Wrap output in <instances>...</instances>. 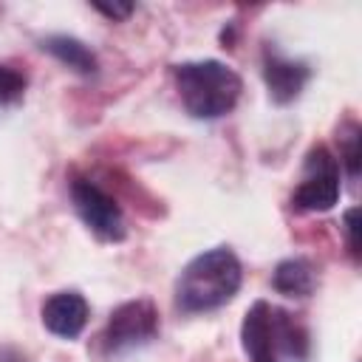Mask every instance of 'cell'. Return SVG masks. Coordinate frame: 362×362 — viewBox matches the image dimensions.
I'll return each mask as SVG.
<instances>
[{
  "mask_svg": "<svg viewBox=\"0 0 362 362\" xmlns=\"http://www.w3.org/2000/svg\"><path fill=\"white\" fill-rule=\"evenodd\" d=\"M240 345L249 356V362H277V331H274V314L266 300L252 303L240 322Z\"/></svg>",
  "mask_w": 362,
  "mask_h": 362,
  "instance_id": "cell-7",
  "label": "cell"
},
{
  "mask_svg": "<svg viewBox=\"0 0 362 362\" xmlns=\"http://www.w3.org/2000/svg\"><path fill=\"white\" fill-rule=\"evenodd\" d=\"M356 218H359V209L356 206H351L345 215H342V232H345V243H348V252H351V257L356 260L359 257V238H356Z\"/></svg>",
  "mask_w": 362,
  "mask_h": 362,
  "instance_id": "cell-14",
  "label": "cell"
},
{
  "mask_svg": "<svg viewBox=\"0 0 362 362\" xmlns=\"http://www.w3.org/2000/svg\"><path fill=\"white\" fill-rule=\"evenodd\" d=\"M243 280L238 255L229 246H215L195 255L175 280V305L187 314L226 305Z\"/></svg>",
  "mask_w": 362,
  "mask_h": 362,
  "instance_id": "cell-1",
  "label": "cell"
},
{
  "mask_svg": "<svg viewBox=\"0 0 362 362\" xmlns=\"http://www.w3.org/2000/svg\"><path fill=\"white\" fill-rule=\"evenodd\" d=\"M359 158H362V150H359V124L348 122L339 130V161L345 164V170H348L351 178L359 175Z\"/></svg>",
  "mask_w": 362,
  "mask_h": 362,
  "instance_id": "cell-12",
  "label": "cell"
},
{
  "mask_svg": "<svg viewBox=\"0 0 362 362\" xmlns=\"http://www.w3.org/2000/svg\"><path fill=\"white\" fill-rule=\"evenodd\" d=\"M272 286L286 297H308L317 288V269L305 257H286L274 266Z\"/></svg>",
  "mask_w": 362,
  "mask_h": 362,
  "instance_id": "cell-9",
  "label": "cell"
},
{
  "mask_svg": "<svg viewBox=\"0 0 362 362\" xmlns=\"http://www.w3.org/2000/svg\"><path fill=\"white\" fill-rule=\"evenodd\" d=\"M274 331H277V354H286L288 359H305L308 356V331L283 308H274Z\"/></svg>",
  "mask_w": 362,
  "mask_h": 362,
  "instance_id": "cell-11",
  "label": "cell"
},
{
  "mask_svg": "<svg viewBox=\"0 0 362 362\" xmlns=\"http://www.w3.org/2000/svg\"><path fill=\"white\" fill-rule=\"evenodd\" d=\"M263 79H266L272 102L288 105L300 96L305 82L311 79V68L303 59H288L280 51L266 48L263 51Z\"/></svg>",
  "mask_w": 362,
  "mask_h": 362,
  "instance_id": "cell-6",
  "label": "cell"
},
{
  "mask_svg": "<svg viewBox=\"0 0 362 362\" xmlns=\"http://www.w3.org/2000/svg\"><path fill=\"white\" fill-rule=\"evenodd\" d=\"M93 8H96L99 14H105V17H110V20H127V17L133 14V6H130V3H122V6H119V3H113V6L96 3Z\"/></svg>",
  "mask_w": 362,
  "mask_h": 362,
  "instance_id": "cell-15",
  "label": "cell"
},
{
  "mask_svg": "<svg viewBox=\"0 0 362 362\" xmlns=\"http://www.w3.org/2000/svg\"><path fill=\"white\" fill-rule=\"evenodd\" d=\"M339 161L325 144L308 150L303 164V181L291 192V206L300 212H325L339 201Z\"/></svg>",
  "mask_w": 362,
  "mask_h": 362,
  "instance_id": "cell-3",
  "label": "cell"
},
{
  "mask_svg": "<svg viewBox=\"0 0 362 362\" xmlns=\"http://www.w3.org/2000/svg\"><path fill=\"white\" fill-rule=\"evenodd\" d=\"M25 93V76L8 65H0V105H11L23 99Z\"/></svg>",
  "mask_w": 362,
  "mask_h": 362,
  "instance_id": "cell-13",
  "label": "cell"
},
{
  "mask_svg": "<svg viewBox=\"0 0 362 362\" xmlns=\"http://www.w3.org/2000/svg\"><path fill=\"white\" fill-rule=\"evenodd\" d=\"M175 88L184 110L192 119H221L226 116L243 90V79L218 59H192L173 68Z\"/></svg>",
  "mask_w": 362,
  "mask_h": 362,
  "instance_id": "cell-2",
  "label": "cell"
},
{
  "mask_svg": "<svg viewBox=\"0 0 362 362\" xmlns=\"http://www.w3.org/2000/svg\"><path fill=\"white\" fill-rule=\"evenodd\" d=\"M42 51H48L54 59H59L62 65H68L71 71L85 74V76L96 74V68H99L96 54L82 40L68 37V34H51V37H45L42 40Z\"/></svg>",
  "mask_w": 362,
  "mask_h": 362,
  "instance_id": "cell-10",
  "label": "cell"
},
{
  "mask_svg": "<svg viewBox=\"0 0 362 362\" xmlns=\"http://www.w3.org/2000/svg\"><path fill=\"white\" fill-rule=\"evenodd\" d=\"M0 362H31L23 351L17 348H8V345H0Z\"/></svg>",
  "mask_w": 362,
  "mask_h": 362,
  "instance_id": "cell-16",
  "label": "cell"
},
{
  "mask_svg": "<svg viewBox=\"0 0 362 362\" xmlns=\"http://www.w3.org/2000/svg\"><path fill=\"white\" fill-rule=\"evenodd\" d=\"M42 325L62 339H74L82 334L88 322V303L79 291H57L42 303Z\"/></svg>",
  "mask_w": 362,
  "mask_h": 362,
  "instance_id": "cell-8",
  "label": "cell"
},
{
  "mask_svg": "<svg viewBox=\"0 0 362 362\" xmlns=\"http://www.w3.org/2000/svg\"><path fill=\"white\" fill-rule=\"evenodd\" d=\"M71 204L82 223L102 240H122L124 238V215L113 195H107L90 178L71 181Z\"/></svg>",
  "mask_w": 362,
  "mask_h": 362,
  "instance_id": "cell-5",
  "label": "cell"
},
{
  "mask_svg": "<svg viewBox=\"0 0 362 362\" xmlns=\"http://www.w3.org/2000/svg\"><path fill=\"white\" fill-rule=\"evenodd\" d=\"M158 334V308L150 300H127L110 311V320L102 331V348L107 354H122L139 345H147Z\"/></svg>",
  "mask_w": 362,
  "mask_h": 362,
  "instance_id": "cell-4",
  "label": "cell"
}]
</instances>
